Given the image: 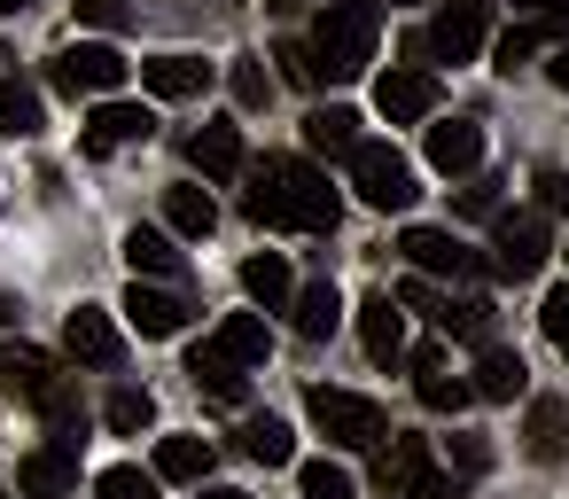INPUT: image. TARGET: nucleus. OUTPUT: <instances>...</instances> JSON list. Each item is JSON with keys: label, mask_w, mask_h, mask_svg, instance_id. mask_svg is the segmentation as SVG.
Wrapping results in <instances>:
<instances>
[{"label": "nucleus", "mask_w": 569, "mask_h": 499, "mask_svg": "<svg viewBox=\"0 0 569 499\" xmlns=\"http://www.w3.org/2000/svg\"><path fill=\"white\" fill-rule=\"evenodd\" d=\"M17 320H24V305H17V297H0V336H9Z\"/></svg>", "instance_id": "obj_47"}, {"label": "nucleus", "mask_w": 569, "mask_h": 499, "mask_svg": "<svg viewBox=\"0 0 569 499\" xmlns=\"http://www.w3.org/2000/svg\"><path fill=\"white\" fill-rule=\"evenodd\" d=\"M398 250H406V266H413L421 281H437V273L468 281V273H476V258H468V250H460L445 227H406V234H398Z\"/></svg>", "instance_id": "obj_15"}, {"label": "nucleus", "mask_w": 569, "mask_h": 499, "mask_svg": "<svg viewBox=\"0 0 569 499\" xmlns=\"http://www.w3.org/2000/svg\"><path fill=\"white\" fill-rule=\"evenodd\" d=\"M211 476V437H157V483H203Z\"/></svg>", "instance_id": "obj_28"}, {"label": "nucleus", "mask_w": 569, "mask_h": 499, "mask_svg": "<svg viewBox=\"0 0 569 499\" xmlns=\"http://www.w3.org/2000/svg\"><path fill=\"white\" fill-rule=\"evenodd\" d=\"M406 499H445V476H437V468H429V476H421V483H413V491H406Z\"/></svg>", "instance_id": "obj_46"}, {"label": "nucleus", "mask_w": 569, "mask_h": 499, "mask_svg": "<svg viewBox=\"0 0 569 499\" xmlns=\"http://www.w3.org/2000/svg\"><path fill=\"white\" fill-rule=\"evenodd\" d=\"M227 79H234V102H242V110H258V102L273 94V79H266V63H258V56H242Z\"/></svg>", "instance_id": "obj_37"}, {"label": "nucleus", "mask_w": 569, "mask_h": 499, "mask_svg": "<svg viewBox=\"0 0 569 499\" xmlns=\"http://www.w3.org/2000/svg\"><path fill=\"white\" fill-rule=\"evenodd\" d=\"M546 79H553V87H561V94H569V40H561V48H553V63H546Z\"/></svg>", "instance_id": "obj_45"}, {"label": "nucleus", "mask_w": 569, "mask_h": 499, "mask_svg": "<svg viewBox=\"0 0 569 499\" xmlns=\"http://www.w3.org/2000/svg\"><path fill=\"white\" fill-rule=\"evenodd\" d=\"M0 499H9V491H0Z\"/></svg>", "instance_id": "obj_54"}, {"label": "nucleus", "mask_w": 569, "mask_h": 499, "mask_svg": "<svg viewBox=\"0 0 569 499\" xmlns=\"http://www.w3.org/2000/svg\"><path fill=\"white\" fill-rule=\"evenodd\" d=\"M242 172H250V196H242L250 227L336 234V219H343V196L328 188V172H320V164H305V157H266V164H242Z\"/></svg>", "instance_id": "obj_1"}, {"label": "nucleus", "mask_w": 569, "mask_h": 499, "mask_svg": "<svg viewBox=\"0 0 569 499\" xmlns=\"http://www.w3.org/2000/svg\"><path fill=\"white\" fill-rule=\"evenodd\" d=\"M343 164H351V188H359L367 211H413L421 188H413V164H406L390 141H359Z\"/></svg>", "instance_id": "obj_4"}, {"label": "nucleus", "mask_w": 569, "mask_h": 499, "mask_svg": "<svg viewBox=\"0 0 569 499\" xmlns=\"http://www.w3.org/2000/svg\"><path fill=\"white\" fill-rule=\"evenodd\" d=\"M141 87H149L157 102H196V94L211 87V63H203V56H149V63H141Z\"/></svg>", "instance_id": "obj_18"}, {"label": "nucleus", "mask_w": 569, "mask_h": 499, "mask_svg": "<svg viewBox=\"0 0 569 499\" xmlns=\"http://www.w3.org/2000/svg\"><path fill=\"white\" fill-rule=\"evenodd\" d=\"M188 164H196L203 180H234V172L250 164V149H242V126H227V118H203V126L188 133Z\"/></svg>", "instance_id": "obj_14"}, {"label": "nucleus", "mask_w": 569, "mask_h": 499, "mask_svg": "<svg viewBox=\"0 0 569 499\" xmlns=\"http://www.w3.org/2000/svg\"><path fill=\"white\" fill-rule=\"evenodd\" d=\"M17 483H24L32 499H71V491H79V437H48L40 452H24Z\"/></svg>", "instance_id": "obj_11"}, {"label": "nucleus", "mask_w": 569, "mask_h": 499, "mask_svg": "<svg viewBox=\"0 0 569 499\" xmlns=\"http://www.w3.org/2000/svg\"><path fill=\"white\" fill-rule=\"evenodd\" d=\"M149 421H157V398L133 390V382H118V390H110V429H118V437H141Z\"/></svg>", "instance_id": "obj_32"}, {"label": "nucleus", "mask_w": 569, "mask_h": 499, "mask_svg": "<svg viewBox=\"0 0 569 499\" xmlns=\"http://www.w3.org/2000/svg\"><path fill=\"white\" fill-rule=\"evenodd\" d=\"M336 320H343V297H336V281H305V289L289 297V328H297L305 343H328V336H336Z\"/></svg>", "instance_id": "obj_23"}, {"label": "nucleus", "mask_w": 569, "mask_h": 499, "mask_svg": "<svg viewBox=\"0 0 569 499\" xmlns=\"http://www.w3.org/2000/svg\"><path fill=\"white\" fill-rule=\"evenodd\" d=\"M63 351H71L79 367H118V359H126V336H118V320H110L102 305H79V312L63 320Z\"/></svg>", "instance_id": "obj_13"}, {"label": "nucleus", "mask_w": 569, "mask_h": 499, "mask_svg": "<svg viewBox=\"0 0 569 499\" xmlns=\"http://www.w3.org/2000/svg\"><path fill=\"white\" fill-rule=\"evenodd\" d=\"M546 258H553L546 219H530V211H499V219H491V273H499V281H530Z\"/></svg>", "instance_id": "obj_6"}, {"label": "nucleus", "mask_w": 569, "mask_h": 499, "mask_svg": "<svg viewBox=\"0 0 569 499\" xmlns=\"http://www.w3.org/2000/svg\"><path fill=\"white\" fill-rule=\"evenodd\" d=\"M390 9H413V0H390Z\"/></svg>", "instance_id": "obj_52"}, {"label": "nucleus", "mask_w": 569, "mask_h": 499, "mask_svg": "<svg viewBox=\"0 0 569 499\" xmlns=\"http://www.w3.org/2000/svg\"><path fill=\"white\" fill-rule=\"evenodd\" d=\"M203 499H250V491H234V483H211V491H203Z\"/></svg>", "instance_id": "obj_49"}, {"label": "nucleus", "mask_w": 569, "mask_h": 499, "mask_svg": "<svg viewBox=\"0 0 569 499\" xmlns=\"http://www.w3.org/2000/svg\"><path fill=\"white\" fill-rule=\"evenodd\" d=\"M460 211H468V219H491V211H499V180H476V188L460 196Z\"/></svg>", "instance_id": "obj_44"}, {"label": "nucleus", "mask_w": 569, "mask_h": 499, "mask_svg": "<svg viewBox=\"0 0 569 499\" xmlns=\"http://www.w3.org/2000/svg\"><path fill=\"white\" fill-rule=\"evenodd\" d=\"M242 452H250L258 468H289V460H297V437H289L281 413H250V421H242Z\"/></svg>", "instance_id": "obj_30"}, {"label": "nucleus", "mask_w": 569, "mask_h": 499, "mask_svg": "<svg viewBox=\"0 0 569 499\" xmlns=\"http://www.w3.org/2000/svg\"><path fill=\"white\" fill-rule=\"evenodd\" d=\"M398 305H413V312H421V320H437V328H445V305H452V297H437V289H429V281H421V273H413V281H406V289H398Z\"/></svg>", "instance_id": "obj_39"}, {"label": "nucleus", "mask_w": 569, "mask_h": 499, "mask_svg": "<svg viewBox=\"0 0 569 499\" xmlns=\"http://www.w3.org/2000/svg\"><path fill=\"white\" fill-rule=\"evenodd\" d=\"M491 468V445L483 437H452V476H483Z\"/></svg>", "instance_id": "obj_40"}, {"label": "nucleus", "mask_w": 569, "mask_h": 499, "mask_svg": "<svg viewBox=\"0 0 569 499\" xmlns=\"http://www.w3.org/2000/svg\"><path fill=\"white\" fill-rule=\"evenodd\" d=\"M40 126H48L40 87H24V79H0V141H40Z\"/></svg>", "instance_id": "obj_25"}, {"label": "nucleus", "mask_w": 569, "mask_h": 499, "mask_svg": "<svg viewBox=\"0 0 569 499\" xmlns=\"http://www.w3.org/2000/svg\"><path fill=\"white\" fill-rule=\"evenodd\" d=\"M17 9H32V0H0V17H17Z\"/></svg>", "instance_id": "obj_50"}, {"label": "nucleus", "mask_w": 569, "mask_h": 499, "mask_svg": "<svg viewBox=\"0 0 569 499\" xmlns=\"http://www.w3.org/2000/svg\"><path fill=\"white\" fill-rule=\"evenodd\" d=\"M297 483H305V499H351V491H359V483H351V468H343V460H328V452H320V460H305V468H297Z\"/></svg>", "instance_id": "obj_34"}, {"label": "nucleus", "mask_w": 569, "mask_h": 499, "mask_svg": "<svg viewBox=\"0 0 569 499\" xmlns=\"http://www.w3.org/2000/svg\"><path fill=\"white\" fill-rule=\"evenodd\" d=\"M367 133H359V110H343V102H320L312 118H305V149L312 157H351Z\"/></svg>", "instance_id": "obj_24"}, {"label": "nucleus", "mask_w": 569, "mask_h": 499, "mask_svg": "<svg viewBox=\"0 0 569 499\" xmlns=\"http://www.w3.org/2000/svg\"><path fill=\"white\" fill-rule=\"evenodd\" d=\"M126 79H133V63L110 40H79V48H56L48 56V87L56 94H118Z\"/></svg>", "instance_id": "obj_5"}, {"label": "nucleus", "mask_w": 569, "mask_h": 499, "mask_svg": "<svg viewBox=\"0 0 569 499\" xmlns=\"http://www.w3.org/2000/svg\"><path fill=\"white\" fill-rule=\"evenodd\" d=\"M561 437H569V413L553 398L530 406V460H561Z\"/></svg>", "instance_id": "obj_33"}, {"label": "nucleus", "mask_w": 569, "mask_h": 499, "mask_svg": "<svg viewBox=\"0 0 569 499\" xmlns=\"http://www.w3.org/2000/svg\"><path fill=\"white\" fill-rule=\"evenodd\" d=\"M359 343H367L375 367H398V359H406V305H398L390 289L359 297Z\"/></svg>", "instance_id": "obj_12"}, {"label": "nucleus", "mask_w": 569, "mask_h": 499, "mask_svg": "<svg viewBox=\"0 0 569 499\" xmlns=\"http://www.w3.org/2000/svg\"><path fill=\"white\" fill-rule=\"evenodd\" d=\"M429 164H437L445 180H468V172L483 164V126H476V118H445V126H429Z\"/></svg>", "instance_id": "obj_17"}, {"label": "nucleus", "mask_w": 569, "mask_h": 499, "mask_svg": "<svg viewBox=\"0 0 569 499\" xmlns=\"http://www.w3.org/2000/svg\"><path fill=\"white\" fill-rule=\"evenodd\" d=\"M538 320H546V336H553V343H569V281H561V289H546Z\"/></svg>", "instance_id": "obj_42"}, {"label": "nucleus", "mask_w": 569, "mask_h": 499, "mask_svg": "<svg viewBox=\"0 0 569 499\" xmlns=\"http://www.w3.org/2000/svg\"><path fill=\"white\" fill-rule=\"evenodd\" d=\"M483 32H491V0H445V9H437V24H429V40H421V56L476 63Z\"/></svg>", "instance_id": "obj_7"}, {"label": "nucleus", "mask_w": 569, "mask_h": 499, "mask_svg": "<svg viewBox=\"0 0 569 499\" xmlns=\"http://www.w3.org/2000/svg\"><path fill=\"white\" fill-rule=\"evenodd\" d=\"M530 188H538V211H569V172H561V164H546Z\"/></svg>", "instance_id": "obj_41"}, {"label": "nucleus", "mask_w": 569, "mask_h": 499, "mask_svg": "<svg viewBox=\"0 0 569 499\" xmlns=\"http://www.w3.org/2000/svg\"><path fill=\"white\" fill-rule=\"evenodd\" d=\"M538 40H546L538 24H515V32H499V48H491V63H499V71L515 79V71H522V63L538 56Z\"/></svg>", "instance_id": "obj_36"}, {"label": "nucleus", "mask_w": 569, "mask_h": 499, "mask_svg": "<svg viewBox=\"0 0 569 499\" xmlns=\"http://www.w3.org/2000/svg\"><path fill=\"white\" fill-rule=\"evenodd\" d=\"M94 499H157V476L149 468H102L94 476Z\"/></svg>", "instance_id": "obj_35"}, {"label": "nucleus", "mask_w": 569, "mask_h": 499, "mask_svg": "<svg viewBox=\"0 0 569 499\" xmlns=\"http://www.w3.org/2000/svg\"><path fill=\"white\" fill-rule=\"evenodd\" d=\"M118 312H126V328H133V336H180V328H188V305H180L172 289L141 281V273H133V289H126V305H118Z\"/></svg>", "instance_id": "obj_16"}, {"label": "nucleus", "mask_w": 569, "mask_h": 499, "mask_svg": "<svg viewBox=\"0 0 569 499\" xmlns=\"http://www.w3.org/2000/svg\"><path fill=\"white\" fill-rule=\"evenodd\" d=\"M522 382H530L522 351H507V343H483V351H476V375H468V398H491V406H507V398H522Z\"/></svg>", "instance_id": "obj_19"}, {"label": "nucleus", "mask_w": 569, "mask_h": 499, "mask_svg": "<svg viewBox=\"0 0 569 499\" xmlns=\"http://www.w3.org/2000/svg\"><path fill=\"white\" fill-rule=\"evenodd\" d=\"M546 17H553V32H569V0H546Z\"/></svg>", "instance_id": "obj_48"}, {"label": "nucleus", "mask_w": 569, "mask_h": 499, "mask_svg": "<svg viewBox=\"0 0 569 499\" xmlns=\"http://www.w3.org/2000/svg\"><path fill=\"white\" fill-rule=\"evenodd\" d=\"M227 359H242V367H266L273 359V328H266V312H227V328L211 336Z\"/></svg>", "instance_id": "obj_27"}, {"label": "nucleus", "mask_w": 569, "mask_h": 499, "mask_svg": "<svg viewBox=\"0 0 569 499\" xmlns=\"http://www.w3.org/2000/svg\"><path fill=\"white\" fill-rule=\"evenodd\" d=\"M305 413H312V429H320L336 452H375V445L390 437V413H382L375 398H359V390H336V382H312V390H305Z\"/></svg>", "instance_id": "obj_3"}, {"label": "nucleus", "mask_w": 569, "mask_h": 499, "mask_svg": "<svg viewBox=\"0 0 569 499\" xmlns=\"http://www.w3.org/2000/svg\"><path fill=\"white\" fill-rule=\"evenodd\" d=\"M188 375H196V390H211L219 406H242V398H250V367L227 359L219 343H196V351H188Z\"/></svg>", "instance_id": "obj_21"}, {"label": "nucleus", "mask_w": 569, "mask_h": 499, "mask_svg": "<svg viewBox=\"0 0 569 499\" xmlns=\"http://www.w3.org/2000/svg\"><path fill=\"white\" fill-rule=\"evenodd\" d=\"M561 359H569V343H561Z\"/></svg>", "instance_id": "obj_53"}, {"label": "nucleus", "mask_w": 569, "mask_h": 499, "mask_svg": "<svg viewBox=\"0 0 569 499\" xmlns=\"http://www.w3.org/2000/svg\"><path fill=\"white\" fill-rule=\"evenodd\" d=\"M375 110H382L390 126H421V118L437 110V71H421V63H390V71L375 79Z\"/></svg>", "instance_id": "obj_9"}, {"label": "nucleus", "mask_w": 569, "mask_h": 499, "mask_svg": "<svg viewBox=\"0 0 569 499\" xmlns=\"http://www.w3.org/2000/svg\"><path fill=\"white\" fill-rule=\"evenodd\" d=\"M126 266H133V273H164V281H172V273H180V250H172V234H164V227H133V234H126Z\"/></svg>", "instance_id": "obj_31"}, {"label": "nucleus", "mask_w": 569, "mask_h": 499, "mask_svg": "<svg viewBox=\"0 0 569 499\" xmlns=\"http://www.w3.org/2000/svg\"><path fill=\"white\" fill-rule=\"evenodd\" d=\"M515 9H546V0H515Z\"/></svg>", "instance_id": "obj_51"}, {"label": "nucleus", "mask_w": 569, "mask_h": 499, "mask_svg": "<svg viewBox=\"0 0 569 499\" xmlns=\"http://www.w3.org/2000/svg\"><path fill=\"white\" fill-rule=\"evenodd\" d=\"M164 219H172V234H188V242H203L211 227H219V203H211V188H164Z\"/></svg>", "instance_id": "obj_29"}, {"label": "nucleus", "mask_w": 569, "mask_h": 499, "mask_svg": "<svg viewBox=\"0 0 569 499\" xmlns=\"http://www.w3.org/2000/svg\"><path fill=\"white\" fill-rule=\"evenodd\" d=\"M79 24H94V32H118V24H133V0H79Z\"/></svg>", "instance_id": "obj_38"}, {"label": "nucleus", "mask_w": 569, "mask_h": 499, "mask_svg": "<svg viewBox=\"0 0 569 499\" xmlns=\"http://www.w3.org/2000/svg\"><path fill=\"white\" fill-rule=\"evenodd\" d=\"M413 390H421L429 413H460V406H468V375L445 367V343H421V351H413Z\"/></svg>", "instance_id": "obj_20"}, {"label": "nucleus", "mask_w": 569, "mask_h": 499, "mask_svg": "<svg viewBox=\"0 0 569 499\" xmlns=\"http://www.w3.org/2000/svg\"><path fill=\"white\" fill-rule=\"evenodd\" d=\"M273 63H281V79H289V87H320V71H312V56H305L297 40H289V48H281Z\"/></svg>", "instance_id": "obj_43"}, {"label": "nucleus", "mask_w": 569, "mask_h": 499, "mask_svg": "<svg viewBox=\"0 0 569 499\" xmlns=\"http://www.w3.org/2000/svg\"><path fill=\"white\" fill-rule=\"evenodd\" d=\"M157 133V110L149 102H118V94H102L94 102V118H87V157H118V149H133V141H149Z\"/></svg>", "instance_id": "obj_8"}, {"label": "nucleus", "mask_w": 569, "mask_h": 499, "mask_svg": "<svg viewBox=\"0 0 569 499\" xmlns=\"http://www.w3.org/2000/svg\"><path fill=\"white\" fill-rule=\"evenodd\" d=\"M63 390L56 359L40 343H0V398H17V406H48Z\"/></svg>", "instance_id": "obj_10"}, {"label": "nucleus", "mask_w": 569, "mask_h": 499, "mask_svg": "<svg viewBox=\"0 0 569 499\" xmlns=\"http://www.w3.org/2000/svg\"><path fill=\"white\" fill-rule=\"evenodd\" d=\"M382 445H390V452H382V468H375V491H382V499H406L437 460H429V445H421V437H398V429H390Z\"/></svg>", "instance_id": "obj_22"}, {"label": "nucleus", "mask_w": 569, "mask_h": 499, "mask_svg": "<svg viewBox=\"0 0 569 499\" xmlns=\"http://www.w3.org/2000/svg\"><path fill=\"white\" fill-rule=\"evenodd\" d=\"M375 32H382V0H328L305 56L320 79H359L375 63Z\"/></svg>", "instance_id": "obj_2"}, {"label": "nucleus", "mask_w": 569, "mask_h": 499, "mask_svg": "<svg viewBox=\"0 0 569 499\" xmlns=\"http://www.w3.org/2000/svg\"><path fill=\"white\" fill-rule=\"evenodd\" d=\"M242 289H250V305H266V312H289V297H297V281H289V258H281V250H258V258H242Z\"/></svg>", "instance_id": "obj_26"}]
</instances>
